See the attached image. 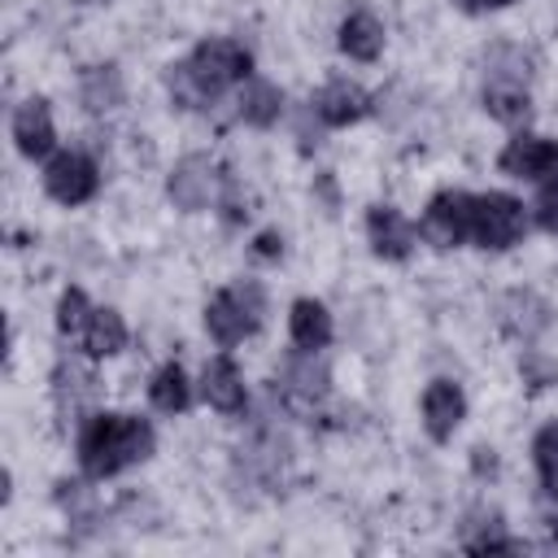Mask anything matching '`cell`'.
<instances>
[{"label":"cell","instance_id":"cell-30","mask_svg":"<svg viewBox=\"0 0 558 558\" xmlns=\"http://www.w3.org/2000/svg\"><path fill=\"white\" fill-rule=\"evenodd\" d=\"M83 4H105V0H83Z\"/></svg>","mask_w":558,"mask_h":558},{"label":"cell","instance_id":"cell-6","mask_svg":"<svg viewBox=\"0 0 558 558\" xmlns=\"http://www.w3.org/2000/svg\"><path fill=\"white\" fill-rule=\"evenodd\" d=\"M44 187H48V196L61 201V205H83V201L96 196L100 174H96L92 157H83V153H57V157L48 161V170H44Z\"/></svg>","mask_w":558,"mask_h":558},{"label":"cell","instance_id":"cell-1","mask_svg":"<svg viewBox=\"0 0 558 558\" xmlns=\"http://www.w3.org/2000/svg\"><path fill=\"white\" fill-rule=\"evenodd\" d=\"M153 453V427L131 414H92L78 436V462L92 480L118 475Z\"/></svg>","mask_w":558,"mask_h":558},{"label":"cell","instance_id":"cell-7","mask_svg":"<svg viewBox=\"0 0 558 558\" xmlns=\"http://www.w3.org/2000/svg\"><path fill=\"white\" fill-rule=\"evenodd\" d=\"M166 192H170V201H174L179 209H187V214L205 209V205L214 201V192H218V170H214V161L201 157V153L183 157V161L170 170Z\"/></svg>","mask_w":558,"mask_h":558},{"label":"cell","instance_id":"cell-9","mask_svg":"<svg viewBox=\"0 0 558 558\" xmlns=\"http://www.w3.org/2000/svg\"><path fill=\"white\" fill-rule=\"evenodd\" d=\"M523 74L527 65H514V70H493L488 83H484V109L497 118V122H523L527 118V87H523Z\"/></svg>","mask_w":558,"mask_h":558},{"label":"cell","instance_id":"cell-13","mask_svg":"<svg viewBox=\"0 0 558 558\" xmlns=\"http://www.w3.org/2000/svg\"><path fill=\"white\" fill-rule=\"evenodd\" d=\"M13 140H17V153H26V157L52 153L57 131H52V118H48V105L44 100L17 105V113H13Z\"/></svg>","mask_w":558,"mask_h":558},{"label":"cell","instance_id":"cell-15","mask_svg":"<svg viewBox=\"0 0 558 558\" xmlns=\"http://www.w3.org/2000/svg\"><path fill=\"white\" fill-rule=\"evenodd\" d=\"M323 392H327V366H323V362H314V353L292 357V362H288V371H283V397H288V405L310 410Z\"/></svg>","mask_w":558,"mask_h":558},{"label":"cell","instance_id":"cell-21","mask_svg":"<svg viewBox=\"0 0 558 558\" xmlns=\"http://www.w3.org/2000/svg\"><path fill=\"white\" fill-rule=\"evenodd\" d=\"M148 397H153V405L157 410H166V414H179L183 405H187V375H183V366H174V362H166L157 375H153V384H148Z\"/></svg>","mask_w":558,"mask_h":558},{"label":"cell","instance_id":"cell-22","mask_svg":"<svg viewBox=\"0 0 558 558\" xmlns=\"http://www.w3.org/2000/svg\"><path fill=\"white\" fill-rule=\"evenodd\" d=\"M170 96H174V105L179 109H205L209 100H214V92L201 83V74L192 70V61H179V65H170Z\"/></svg>","mask_w":558,"mask_h":558},{"label":"cell","instance_id":"cell-10","mask_svg":"<svg viewBox=\"0 0 558 558\" xmlns=\"http://www.w3.org/2000/svg\"><path fill=\"white\" fill-rule=\"evenodd\" d=\"M462 414H466V401H462V388L453 379L427 384V392H423V423H427L432 440H449L458 432Z\"/></svg>","mask_w":558,"mask_h":558},{"label":"cell","instance_id":"cell-27","mask_svg":"<svg viewBox=\"0 0 558 558\" xmlns=\"http://www.w3.org/2000/svg\"><path fill=\"white\" fill-rule=\"evenodd\" d=\"M519 371H523V379H527L532 388H545V384L554 379V362H549V357H541V353H523Z\"/></svg>","mask_w":558,"mask_h":558},{"label":"cell","instance_id":"cell-29","mask_svg":"<svg viewBox=\"0 0 558 558\" xmlns=\"http://www.w3.org/2000/svg\"><path fill=\"white\" fill-rule=\"evenodd\" d=\"M466 13H480V9H506V4H514V0H458Z\"/></svg>","mask_w":558,"mask_h":558},{"label":"cell","instance_id":"cell-23","mask_svg":"<svg viewBox=\"0 0 558 558\" xmlns=\"http://www.w3.org/2000/svg\"><path fill=\"white\" fill-rule=\"evenodd\" d=\"M87 318H92L87 296H83L78 288H65V292H61V305H57V327H61V336H83Z\"/></svg>","mask_w":558,"mask_h":558},{"label":"cell","instance_id":"cell-12","mask_svg":"<svg viewBox=\"0 0 558 558\" xmlns=\"http://www.w3.org/2000/svg\"><path fill=\"white\" fill-rule=\"evenodd\" d=\"M314 105H318V118L331 122V126H349V122H357V118L371 113V96H366L357 83H349V78L327 83Z\"/></svg>","mask_w":558,"mask_h":558},{"label":"cell","instance_id":"cell-28","mask_svg":"<svg viewBox=\"0 0 558 558\" xmlns=\"http://www.w3.org/2000/svg\"><path fill=\"white\" fill-rule=\"evenodd\" d=\"M257 253H262V257H279V253H283V240H279L275 231H266V235H257Z\"/></svg>","mask_w":558,"mask_h":558},{"label":"cell","instance_id":"cell-4","mask_svg":"<svg viewBox=\"0 0 558 558\" xmlns=\"http://www.w3.org/2000/svg\"><path fill=\"white\" fill-rule=\"evenodd\" d=\"M471 222H475V196L436 192L427 201V214H423V240L436 244V248H453L471 235Z\"/></svg>","mask_w":558,"mask_h":558},{"label":"cell","instance_id":"cell-11","mask_svg":"<svg viewBox=\"0 0 558 558\" xmlns=\"http://www.w3.org/2000/svg\"><path fill=\"white\" fill-rule=\"evenodd\" d=\"M366 235H371V248L379 257H388V262H401L410 253V244H414V227L392 205H375L366 214Z\"/></svg>","mask_w":558,"mask_h":558},{"label":"cell","instance_id":"cell-20","mask_svg":"<svg viewBox=\"0 0 558 558\" xmlns=\"http://www.w3.org/2000/svg\"><path fill=\"white\" fill-rule=\"evenodd\" d=\"M78 340H83V349L92 357H113L126 344V323L118 318V310H92V318H87Z\"/></svg>","mask_w":558,"mask_h":558},{"label":"cell","instance_id":"cell-2","mask_svg":"<svg viewBox=\"0 0 558 558\" xmlns=\"http://www.w3.org/2000/svg\"><path fill=\"white\" fill-rule=\"evenodd\" d=\"M262 314V292L257 288H227L205 305V327L218 344H240L244 336H253Z\"/></svg>","mask_w":558,"mask_h":558},{"label":"cell","instance_id":"cell-8","mask_svg":"<svg viewBox=\"0 0 558 558\" xmlns=\"http://www.w3.org/2000/svg\"><path fill=\"white\" fill-rule=\"evenodd\" d=\"M501 170L514 179H549L558 174V144L545 135H514L501 148Z\"/></svg>","mask_w":558,"mask_h":558},{"label":"cell","instance_id":"cell-3","mask_svg":"<svg viewBox=\"0 0 558 558\" xmlns=\"http://www.w3.org/2000/svg\"><path fill=\"white\" fill-rule=\"evenodd\" d=\"M527 227V214L514 196L506 192H488L475 196V222H471V240L484 248H510Z\"/></svg>","mask_w":558,"mask_h":558},{"label":"cell","instance_id":"cell-16","mask_svg":"<svg viewBox=\"0 0 558 558\" xmlns=\"http://www.w3.org/2000/svg\"><path fill=\"white\" fill-rule=\"evenodd\" d=\"M288 331H292V344H296L301 353H318V349L331 340V314H327L318 301L301 296V301L292 305V314H288Z\"/></svg>","mask_w":558,"mask_h":558},{"label":"cell","instance_id":"cell-14","mask_svg":"<svg viewBox=\"0 0 558 558\" xmlns=\"http://www.w3.org/2000/svg\"><path fill=\"white\" fill-rule=\"evenodd\" d=\"M201 392H205V401H209L214 410H222V414H240V410H244V379H240V371H235L231 357H214V362L205 366Z\"/></svg>","mask_w":558,"mask_h":558},{"label":"cell","instance_id":"cell-24","mask_svg":"<svg viewBox=\"0 0 558 558\" xmlns=\"http://www.w3.org/2000/svg\"><path fill=\"white\" fill-rule=\"evenodd\" d=\"M532 458H536L541 484L554 488V484H558V427H541V432H536V440H532Z\"/></svg>","mask_w":558,"mask_h":558},{"label":"cell","instance_id":"cell-17","mask_svg":"<svg viewBox=\"0 0 558 558\" xmlns=\"http://www.w3.org/2000/svg\"><path fill=\"white\" fill-rule=\"evenodd\" d=\"M340 52L353 61H375L384 52V26L371 13H349L340 22Z\"/></svg>","mask_w":558,"mask_h":558},{"label":"cell","instance_id":"cell-5","mask_svg":"<svg viewBox=\"0 0 558 558\" xmlns=\"http://www.w3.org/2000/svg\"><path fill=\"white\" fill-rule=\"evenodd\" d=\"M187 61H192V70L201 74V83H205L214 96H218L222 87H231V83L248 78V70H253L248 48H244V44H235V39H205Z\"/></svg>","mask_w":558,"mask_h":558},{"label":"cell","instance_id":"cell-19","mask_svg":"<svg viewBox=\"0 0 558 558\" xmlns=\"http://www.w3.org/2000/svg\"><path fill=\"white\" fill-rule=\"evenodd\" d=\"M279 113H283V92L266 78H248L240 92V118L248 126H275Z\"/></svg>","mask_w":558,"mask_h":558},{"label":"cell","instance_id":"cell-18","mask_svg":"<svg viewBox=\"0 0 558 558\" xmlns=\"http://www.w3.org/2000/svg\"><path fill=\"white\" fill-rule=\"evenodd\" d=\"M78 100L92 113L118 109L122 105V74H118V65H87L83 78H78Z\"/></svg>","mask_w":558,"mask_h":558},{"label":"cell","instance_id":"cell-25","mask_svg":"<svg viewBox=\"0 0 558 558\" xmlns=\"http://www.w3.org/2000/svg\"><path fill=\"white\" fill-rule=\"evenodd\" d=\"M536 222L558 235V174H549V183H545L541 196H536Z\"/></svg>","mask_w":558,"mask_h":558},{"label":"cell","instance_id":"cell-26","mask_svg":"<svg viewBox=\"0 0 558 558\" xmlns=\"http://www.w3.org/2000/svg\"><path fill=\"white\" fill-rule=\"evenodd\" d=\"M466 549H471V554H484V549H519V541H510V536L501 532V523L493 519V523H488V532L466 536Z\"/></svg>","mask_w":558,"mask_h":558}]
</instances>
